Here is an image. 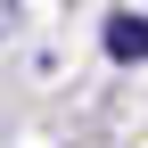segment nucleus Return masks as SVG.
<instances>
[{
    "instance_id": "1",
    "label": "nucleus",
    "mask_w": 148,
    "mask_h": 148,
    "mask_svg": "<svg viewBox=\"0 0 148 148\" xmlns=\"http://www.w3.org/2000/svg\"><path fill=\"white\" fill-rule=\"evenodd\" d=\"M107 58L115 66H140L148 58V16H107Z\"/></svg>"
}]
</instances>
